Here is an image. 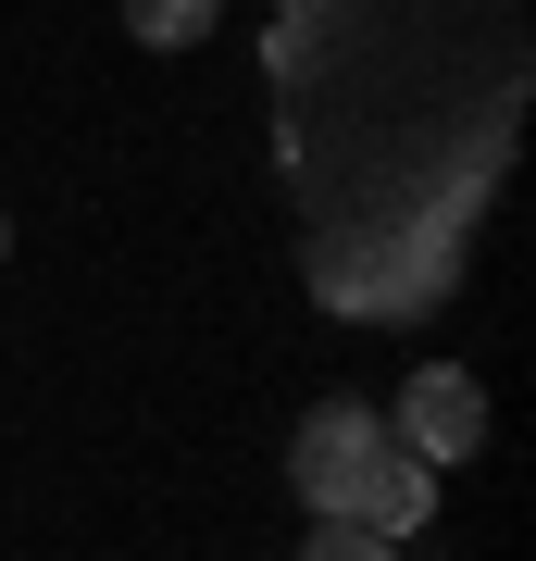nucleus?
I'll list each match as a JSON object with an SVG mask.
<instances>
[{
	"mask_svg": "<svg viewBox=\"0 0 536 561\" xmlns=\"http://www.w3.org/2000/svg\"><path fill=\"white\" fill-rule=\"evenodd\" d=\"M0 250H13V225H0Z\"/></svg>",
	"mask_w": 536,
	"mask_h": 561,
	"instance_id": "nucleus-6",
	"label": "nucleus"
},
{
	"mask_svg": "<svg viewBox=\"0 0 536 561\" xmlns=\"http://www.w3.org/2000/svg\"><path fill=\"white\" fill-rule=\"evenodd\" d=\"M299 561H387V537H362L350 512H312V549H299Z\"/></svg>",
	"mask_w": 536,
	"mask_h": 561,
	"instance_id": "nucleus-5",
	"label": "nucleus"
},
{
	"mask_svg": "<svg viewBox=\"0 0 536 561\" xmlns=\"http://www.w3.org/2000/svg\"><path fill=\"white\" fill-rule=\"evenodd\" d=\"M213 13H225V0H125V38H138V50H199Z\"/></svg>",
	"mask_w": 536,
	"mask_h": 561,
	"instance_id": "nucleus-4",
	"label": "nucleus"
},
{
	"mask_svg": "<svg viewBox=\"0 0 536 561\" xmlns=\"http://www.w3.org/2000/svg\"><path fill=\"white\" fill-rule=\"evenodd\" d=\"M350 524H362V537H387V549H399V537H424V524H437V461H412V449L387 437V449H375V474L350 486Z\"/></svg>",
	"mask_w": 536,
	"mask_h": 561,
	"instance_id": "nucleus-3",
	"label": "nucleus"
},
{
	"mask_svg": "<svg viewBox=\"0 0 536 561\" xmlns=\"http://www.w3.org/2000/svg\"><path fill=\"white\" fill-rule=\"evenodd\" d=\"M375 449H387V424L362 412V400H312L299 437H287V486H299L312 512H350V486L375 474Z\"/></svg>",
	"mask_w": 536,
	"mask_h": 561,
	"instance_id": "nucleus-1",
	"label": "nucleus"
},
{
	"mask_svg": "<svg viewBox=\"0 0 536 561\" xmlns=\"http://www.w3.org/2000/svg\"><path fill=\"white\" fill-rule=\"evenodd\" d=\"M387 437L412 449V461H437V474H449V461H475V449H487V387L461 375V362H424V375L399 387V424H387Z\"/></svg>",
	"mask_w": 536,
	"mask_h": 561,
	"instance_id": "nucleus-2",
	"label": "nucleus"
}]
</instances>
